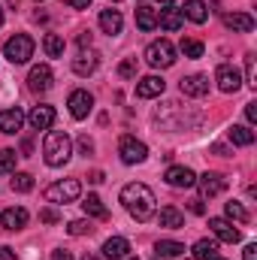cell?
<instances>
[{
	"mask_svg": "<svg viewBox=\"0 0 257 260\" xmlns=\"http://www.w3.org/2000/svg\"><path fill=\"white\" fill-rule=\"evenodd\" d=\"M164 182L170 188H194L197 185V176H194V170H188V167H170L164 173Z\"/></svg>",
	"mask_w": 257,
	"mask_h": 260,
	"instance_id": "obj_11",
	"label": "cell"
},
{
	"mask_svg": "<svg viewBox=\"0 0 257 260\" xmlns=\"http://www.w3.org/2000/svg\"><path fill=\"white\" fill-rule=\"evenodd\" d=\"M82 209H85V215H88V218H106V215H109V212H106V206H103V200H100L97 194L85 197Z\"/></svg>",
	"mask_w": 257,
	"mask_h": 260,
	"instance_id": "obj_27",
	"label": "cell"
},
{
	"mask_svg": "<svg viewBox=\"0 0 257 260\" xmlns=\"http://www.w3.org/2000/svg\"><path fill=\"white\" fill-rule=\"evenodd\" d=\"M43 49H46V55H49V58H64L67 43H64V37H61V34H46Z\"/></svg>",
	"mask_w": 257,
	"mask_h": 260,
	"instance_id": "obj_26",
	"label": "cell"
},
{
	"mask_svg": "<svg viewBox=\"0 0 257 260\" xmlns=\"http://www.w3.org/2000/svg\"><path fill=\"white\" fill-rule=\"evenodd\" d=\"M227 136H230L233 145H251V142H254V130L242 127V124H233V127L227 130Z\"/></svg>",
	"mask_w": 257,
	"mask_h": 260,
	"instance_id": "obj_29",
	"label": "cell"
},
{
	"mask_svg": "<svg viewBox=\"0 0 257 260\" xmlns=\"http://www.w3.org/2000/svg\"><path fill=\"white\" fill-rule=\"evenodd\" d=\"M242 257H245V260H257V245H245Z\"/></svg>",
	"mask_w": 257,
	"mask_h": 260,
	"instance_id": "obj_43",
	"label": "cell"
},
{
	"mask_svg": "<svg viewBox=\"0 0 257 260\" xmlns=\"http://www.w3.org/2000/svg\"><path fill=\"white\" fill-rule=\"evenodd\" d=\"M73 154V139L67 136L64 130H49L43 139V157L49 167H64Z\"/></svg>",
	"mask_w": 257,
	"mask_h": 260,
	"instance_id": "obj_2",
	"label": "cell"
},
{
	"mask_svg": "<svg viewBox=\"0 0 257 260\" xmlns=\"http://www.w3.org/2000/svg\"><path fill=\"white\" fill-rule=\"evenodd\" d=\"M154 251H157V257H179V254H185V245L176 239H160L154 245Z\"/></svg>",
	"mask_w": 257,
	"mask_h": 260,
	"instance_id": "obj_28",
	"label": "cell"
},
{
	"mask_svg": "<svg viewBox=\"0 0 257 260\" xmlns=\"http://www.w3.org/2000/svg\"><path fill=\"white\" fill-rule=\"evenodd\" d=\"M245 118H248V124L257 121V103H248V106H245Z\"/></svg>",
	"mask_w": 257,
	"mask_h": 260,
	"instance_id": "obj_40",
	"label": "cell"
},
{
	"mask_svg": "<svg viewBox=\"0 0 257 260\" xmlns=\"http://www.w3.org/2000/svg\"><path fill=\"white\" fill-rule=\"evenodd\" d=\"M197 185H200V194L212 200V197L224 194V188H227V179H224V176H218V173H203V176L197 179Z\"/></svg>",
	"mask_w": 257,
	"mask_h": 260,
	"instance_id": "obj_12",
	"label": "cell"
},
{
	"mask_svg": "<svg viewBox=\"0 0 257 260\" xmlns=\"http://www.w3.org/2000/svg\"><path fill=\"white\" fill-rule=\"evenodd\" d=\"M118 76H121V79H133V76H136V58L121 61V64H118Z\"/></svg>",
	"mask_w": 257,
	"mask_h": 260,
	"instance_id": "obj_37",
	"label": "cell"
},
{
	"mask_svg": "<svg viewBox=\"0 0 257 260\" xmlns=\"http://www.w3.org/2000/svg\"><path fill=\"white\" fill-rule=\"evenodd\" d=\"M182 55L185 58H203V43L200 40H182Z\"/></svg>",
	"mask_w": 257,
	"mask_h": 260,
	"instance_id": "obj_33",
	"label": "cell"
},
{
	"mask_svg": "<svg viewBox=\"0 0 257 260\" xmlns=\"http://www.w3.org/2000/svg\"><path fill=\"white\" fill-rule=\"evenodd\" d=\"M157 3H160V6H173L176 0H157Z\"/></svg>",
	"mask_w": 257,
	"mask_h": 260,
	"instance_id": "obj_47",
	"label": "cell"
},
{
	"mask_svg": "<svg viewBox=\"0 0 257 260\" xmlns=\"http://www.w3.org/2000/svg\"><path fill=\"white\" fill-rule=\"evenodd\" d=\"M224 24L230 30H239V34H251L254 30V18L248 12H230V15H224Z\"/></svg>",
	"mask_w": 257,
	"mask_h": 260,
	"instance_id": "obj_21",
	"label": "cell"
},
{
	"mask_svg": "<svg viewBox=\"0 0 257 260\" xmlns=\"http://www.w3.org/2000/svg\"><path fill=\"white\" fill-rule=\"evenodd\" d=\"M79 194H82L79 179H61V182H55V185H49V188H46V200H49V203H55V206L76 203Z\"/></svg>",
	"mask_w": 257,
	"mask_h": 260,
	"instance_id": "obj_5",
	"label": "cell"
},
{
	"mask_svg": "<svg viewBox=\"0 0 257 260\" xmlns=\"http://www.w3.org/2000/svg\"><path fill=\"white\" fill-rule=\"evenodd\" d=\"M30 188H34V176H30V173H15V176H12V191L27 194Z\"/></svg>",
	"mask_w": 257,
	"mask_h": 260,
	"instance_id": "obj_32",
	"label": "cell"
},
{
	"mask_svg": "<svg viewBox=\"0 0 257 260\" xmlns=\"http://www.w3.org/2000/svg\"><path fill=\"white\" fill-rule=\"evenodd\" d=\"M209 230L215 233L218 242H230V245H236V242L242 239V233H239L227 218H209Z\"/></svg>",
	"mask_w": 257,
	"mask_h": 260,
	"instance_id": "obj_10",
	"label": "cell"
},
{
	"mask_svg": "<svg viewBox=\"0 0 257 260\" xmlns=\"http://www.w3.org/2000/svg\"><path fill=\"white\" fill-rule=\"evenodd\" d=\"M67 233L70 236H85V233H91V221H70Z\"/></svg>",
	"mask_w": 257,
	"mask_h": 260,
	"instance_id": "obj_35",
	"label": "cell"
},
{
	"mask_svg": "<svg viewBox=\"0 0 257 260\" xmlns=\"http://www.w3.org/2000/svg\"><path fill=\"white\" fill-rule=\"evenodd\" d=\"M218 254V239H200L197 245H194V257L197 260H209Z\"/></svg>",
	"mask_w": 257,
	"mask_h": 260,
	"instance_id": "obj_30",
	"label": "cell"
},
{
	"mask_svg": "<svg viewBox=\"0 0 257 260\" xmlns=\"http://www.w3.org/2000/svg\"><path fill=\"white\" fill-rule=\"evenodd\" d=\"M27 124L34 130H49L55 124V109L52 106H34L30 115H27Z\"/></svg>",
	"mask_w": 257,
	"mask_h": 260,
	"instance_id": "obj_15",
	"label": "cell"
},
{
	"mask_svg": "<svg viewBox=\"0 0 257 260\" xmlns=\"http://www.w3.org/2000/svg\"><path fill=\"white\" fill-rule=\"evenodd\" d=\"M24 124L21 109H0V133H18Z\"/></svg>",
	"mask_w": 257,
	"mask_h": 260,
	"instance_id": "obj_20",
	"label": "cell"
},
{
	"mask_svg": "<svg viewBox=\"0 0 257 260\" xmlns=\"http://www.w3.org/2000/svg\"><path fill=\"white\" fill-rule=\"evenodd\" d=\"M52 67L49 64H37L30 67V73H27V88L34 91V94H43V91H49L52 88Z\"/></svg>",
	"mask_w": 257,
	"mask_h": 260,
	"instance_id": "obj_9",
	"label": "cell"
},
{
	"mask_svg": "<svg viewBox=\"0 0 257 260\" xmlns=\"http://www.w3.org/2000/svg\"><path fill=\"white\" fill-rule=\"evenodd\" d=\"M67 6H73V9H88L91 6V0H64Z\"/></svg>",
	"mask_w": 257,
	"mask_h": 260,
	"instance_id": "obj_41",
	"label": "cell"
},
{
	"mask_svg": "<svg viewBox=\"0 0 257 260\" xmlns=\"http://www.w3.org/2000/svg\"><path fill=\"white\" fill-rule=\"evenodd\" d=\"M245 85H251V88H257V70H254V55H248L245 58V79H242Z\"/></svg>",
	"mask_w": 257,
	"mask_h": 260,
	"instance_id": "obj_36",
	"label": "cell"
},
{
	"mask_svg": "<svg viewBox=\"0 0 257 260\" xmlns=\"http://www.w3.org/2000/svg\"><path fill=\"white\" fill-rule=\"evenodd\" d=\"M157 260H167V257H157Z\"/></svg>",
	"mask_w": 257,
	"mask_h": 260,
	"instance_id": "obj_52",
	"label": "cell"
},
{
	"mask_svg": "<svg viewBox=\"0 0 257 260\" xmlns=\"http://www.w3.org/2000/svg\"><path fill=\"white\" fill-rule=\"evenodd\" d=\"M27 209H21V206H9V209H3V215H0V224L6 227V230H21L24 224H27Z\"/></svg>",
	"mask_w": 257,
	"mask_h": 260,
	"instance_id": "obj_16",
	"label": "cell"
},
{
	"mask_svg": "<svg viewBox=\"0 0 257 260\" xmlns=\"http://www.w3.org/2000/svg\"><path fill=\"white\" fill-rule=\"evenodd\" d=\"M215 82H218V88H221L224 94H236V91L242 88V76H239V70H236V67H230V64L218 67Z\"/></svg>",
	"mask_w": 257,
	"mask_h": 260,
	"instance_id": "obj_8",
	"label": "cell"
},
{
	"mask_svg": "<svg viewBox=\"0 0 257 260\" xmlns=\"http://www.w3.org/2000/svg\"><path fill=\"white\" fill-rule=\"evenodd\" d=\"M112 3H115V0H112Z\"/></svg>",
	"mask_w": 257,
	"mask_h": 260,
	"instance_id": "obj_53",
	"label": "cell"
},
{
	"mask_svg": "<svg viewBox=\"0 0 257 260\" xmlns=\"http://www.w3.org/2000/svg\"><path fill=\"white\" fill-rule=\"evenodd\" d=\"M121 203H124V209H127L136 221H148V218L154 215V203H157V200H154V194H151L148 185L130 182V185L121 188Z\"/></svg>",
	"mask_w": 257,
	"mask_h": 260,
	"instance_id": "obj_1",
	"label": "cell"
},
{
	"mask_svg": "<svg viewBox=\"0 0 257 260\" xmlns=\"http://www.w3.org/2000/svg\"><path fill=\"white\" fill-rule=\"evenodd\" d=\"M79 148H82V154H85V157H88V154H91V151H94V142H91V139H88V136H82V139H79Z\"/></svg>",
	"mask_w": 257,
	"mask_h": 260,
	"instance_id": "obj_39",
	"label": "cell"
},
{
	"mask_svg": "<svg viewBox=\"0 0 257 260\" xmlns=\"http://www.w3.org/2000/svg\"><path fill=\"white\" fill-rule=\"evenodd\" d=\"M224 212H227V218H230V221H239V224H245V221H248V209H245L242 203H236V200L224 203Z\"/></svg>",
	"mask_w": 257,
	"mask_h": 260,
	"instance_id": "obj_31",
	"label": "cell"
},
{
	"mask_svg": "<svg viewBox=\"0 0 257 260\" xmlns=\"http://www.w3.org/2000/svg\"><path fill=\"white\" fill-rule=\"evenodd\" d=\"M0 24H3V9H0Z\"/></svg>",
	"mask_w": 257,
	"mask_h": 260,
	"instance_id": "obj_50",
	"label": "cell"
},
{
	"mask_svg": "<svg viewBox=\"0 0 257 260\" xmlns=\"http://www.w3.org/2000/svg\"><path fill=\"white\" fill-rule=\"evenodd\" d=\"M40 221L55 224V221H58V212H55V209H43V212H40Z\"/></svg>",
	"mask_w": 257,
	"mask_h": 260,
	"instance_id": "obj_38",
	"label": "cell"
},
{
	"mask_svg": "<svg viewBox=\"0 0 257 260\" xmlns=\"http://www.w3.org/2000/svg\"><path fill=\"white\" fill-rule=\"evenodd\" d=\"M130 254V242L124 236H112L103 242V257L106 260H124Z\"/></svg>",
	"mask_w": 257,
	"mask_h": 260,
	"instance_id": "obj_17",
	"label": "cell"
},
{
	"mask_svg": "<svg viewBox=\"0 0 257 260\" xmlns=\"http://www.w3.org/2000/svg\"><path fill=\"white\" fill-rule=\"evenodd\" d=\"M118 154H121V160L124 164H142L145 157H148V148H145V142H139L136 136H121V142H118Z\"/></svg>",
	"mask_w": 257,
	"mask_h": 260,
	"instance_id": "obj_6",
	"label": "cell"
},
{
	"mask_svg": "<svg viewBox=\"0 0 257 260\" xmlns=\"http://www.w3.org/2000/svg\"><path fill=\"white\" fill-rule=\"evenodd\" d=\"M0 260H15V251L6 248V245H0Z\"/></svg>",
	"mask_w": 257,
	"mask_h": 260,
	"instance_id": "obj_44",
	"label": "cell"
},
{
	"mask_svg": "<svg viewBox=\"0 0 257 260\" xmlns=\"http://www.w3.org/2000/svg\"><path fill=\"white\" fill-rule=\"evenodd\" d=\"M191 212L194 215H203V200H191Z\"/></svg>",
	"mask_w": 257,
	"mask_h": 260,
	"instance_id": "obj_46",
	"label": "cell"
},
{
	"mask_svg": "<svg viewBox=\"0 0 257 260\" xmlns=\"http://www.w3.org/2000/svg\"><path fill=\"white\" fill-rule=\"evenodd\" d=\"M34 49L37 46H34V40L27 34H15V37H9L3 43V58L12 61V64H27L34 58Z\"/></svg>",
	"mask_w": 257,
	"mask_h": 260,
	"instance_id": "obj_3",
	"label": "cell"
},
{
	"mask_svg": "<svg viewBox=\"0 0 257 260\" xmlns=\"http://www.w3.org/2000/svg\"><path fill=\"white\" fill-rule=\"evenodd\" d=\"M136 27H139V30H154V27H157V9L139 6V9H136Z\"/></svg>",
	"mask_w": 257,
	"mask_h": 260,
	"instance_id": "obj_25",
	"label": "cell"
},
{
	"mask_svg": "<svg viewBox=\"0 0 257 260\" xmlns=\"http://www.w3.org/2000/svg\"><path fill=\"white\" fill-rule=\"evenodd\" d=\"M91 40H94V37H91V34H88V30H85V34H82V37H79V46H82V49H88V46H91Z\"/></svg>",
	"mask_w": 257,
	"mask_h": 260,
	"instance_id": "obj_45",
	"label": "cell"
},
{
	"mask_svg": "<svg viewBox=\"0 0 257 260\" xmlns=\"http://www.w3.org/2000/svg\"><path fill=\"white\" fill-rule=\"evenodd\" d=\"M124 260H139V257H130V254H127V257H124Z\"/></svg>",
	"mask_w": 257,
	"mask_h": 260,
	"instance_id": "obj_51",
	"label": "cell"
},
{
	"mask_svg": "<svg viewBox=\"0 0 257 260\" xmlns=\"http://www.w3.org/2000/svg\"><path fill=\"white\" fill-rule=\"evenodd\" d=\"M67 106H70V115L76 118V121H82V118H88L91 115V109H94V97L88 94V91H73L70 94V100H67Z\"/></svg>",
	"mask_w": 257,
	"mask_h": 260,
	"instance_id": "obj_7",
	"label": "cell"
},
{
	"mask_svg": "<svg viewBox=\"0 0 257 260\" xmlns=\"http://www.w3.org/2000/svg\"><path fill=\"white\" fill-rule=\"evenodd\" d=\"M157 24H160L164 30H179V27L185 24V15H182V9H176V6H164V9L157 12Z\"/></svg>",
	"mask_w": 257,
	"mask_h": 260,
	"instance_id": "obj_19",
	"label": "cell"
},
{
	"mask_svg": "<svg viewBox=\"0 0 257 260\" xmlns=\"http://www.w3.org/2000/svg\"><path fill=\"white\" fill-rule=\"evenodd\" d=\"M179 88H182L185 97H203V94H209V76H200V73L185 76V79L179 82Z\"/></svg>",
	"mask_w": 257,
	"mask_h": 260,
	"instance_id": "obj_14",
	"label": "cell"
},
{
	"mask_svg": "<svg viewBox=\"0 0 257 260\" xmlns=\"http://www.w3.org/2000/svg\"><path fill=\"white\" fill-rule=\"evenodd\" d=\"M164 88H167V82L160 76H145V79L136 82V97L139 100H151V97H160Z\"/></svg>",
	"mask_w": 257,
	"mask_h": 260,
	"instance_id": "obj_13",
	"label": "cell"
},
{
	"mask_svg": "<svg viewBox=\"0 0 257 260\" xmlns=\"http://www.w3.org/2000/svg\"><path fill=\"white\" fill-rule=\"evenodd\" d=\"M209 260H224V257H218V254H215V257H209Z\"/></svg>",
	"mask_w": 257,
	"mask_h": 260,
	"instance_id": "obj_49",
	"label": "cell"
},
{
	"mask_svg": "<svg viewBox=\"0 0 257 260\" xmlns=\"http://www.w3.org/2000/svg\"><path fill=\"white\" fill-rule=\"evenodd\" d=\"M100 64V58H97V52H82L76 61H73V73L76 76H91L94 70Z\"/></svg>",
	"mask_w": 257,
	"mask_h": 260,
	"instance_id": "obj_23",
	"label": "cell"
},
{
	"mask_svg": "<svg viewBox=\"0 0 257 260\" xmlns=\"http://www.w3.org/2000/svg\"><path fill=\"white\" fill-rule=\"evenodd\" d=\"M182 15H185L188 21H194V24H203V21L209 18V6H206L203 0H188L185 9H182Z\"/></svg>",
	"mask_w": 257,
	"mask_h": 260,
	"instance_id": "obj_24",
	"label": "cell"
},
{
	"mask_svg": "<svg viewBox=\"0 0 257 260\" xmlns=\"http://www.w3.org/2000/svg\"><path fill=\"white\" fill-rule=\"evenodd\" d=\"M85 260H97V257H91V254H85Z\"/></svg>",
	"mask_w": 257,
	"mask_h": 260,
	"instance_id": "obj_48",
	"label": "cell"
},
{
	"mask_svg": "<svg viewBox=\"0 0 257 260\" xmlns=\"http://www.w3.org/2000/svg\"><path fill=\"white\" fill-rule=\"evenodd\" d=\"M142 58H145V64L154 67V70H167V67L176 64V46L170 40H154V43H148Z\"/></svg>",
	"mask_w": 257,
	"mask_h": 260,
	"instance_id": "obj_4",
	"label": "cell"
},
{
	"mask_svg": "<svg viewBox=\"0 0 257 260\" xmlns=\"http://www.w3.org/2000/svg\"><path fill=\"white\" fill-rule=\"evenodd\" d=\"M100 27H103V34L118 37V34H121V27H124L121 12H118V9H103V12H100Z\"/></svg>",
	"mask_w": 257,
	"mask_h": 260,
	"instance_id": "obj_18",
	"label": "cell"
},
{
	"mask_svg": "<svg viewBox=\"0 0 257 260\" xmlns=\"http://www.w3.org/2000/svg\"><path fill=\"white\" fill-rule=\"evenodd\" d=\"M15 157H18V154H15L12 148H0V176L15 170Z\"/></svg>",
	"mask_w": 257,
	"mask_h": 260,
	"instance_id": "obj_34",
	"label": "cell"
},
{
	"mask_svg": "<svg viewBox=\"0 0 257 260\" xmlns=\"http://www.w3.org/2000/svg\"><path fill=\"white\" fill-rule=\"evenodd\" d=\"M52 260H73V254L67 248H58V251H52Z\"/></svg>",
	"mask_w": 257,
	"mask_h": 260,
	"instance_id": "obj_42",
	"label": "cell"
},
{
	"mask_svg": "<svg viewBox=\"0 0 257 260\" xmlns=\"http://www.w3.org/2000/svg\"><path fill=\"white\" fill-rule=\"evenodd\" d=\"M157 221H160V227H167V230H179V227H185V215H182L176 206H164V209L157 212Z\"/></svg>",
	"mask_w": 257,
	"mask_h": 260,
	"instance_id": "obj_22",
	"label": "cell"
}]
</instances>
